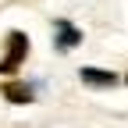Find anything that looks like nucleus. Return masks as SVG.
I'll return each instance as SVG.
<instances>
[{"label": "nucleus", "mask_w": 128, "mask_h": 128, "mask_svg": "<svg viewBox=\"0 0 128 128\" xmlns=\"http://www.w3.org/2000/svg\"><path fill=\"white\" fill-rule=\"evenodd\" d=\"M25 54H28V36L14 28L11 36H7V57L0 60V75L18 71V68H22V60H25Z\"/></svg>", "instance_id": "obj_1"}, {"label": "nucleus", "mask_w": 128, "mask_h": 128, "mask_svg": "<svg viewBox=\"0 0 128 128\" xmlns=\"http://www.w3.org/2000/svg\"><path fill=\"white\" fill-rule=\"evenodd\" d=\"M78 78H82L86 86H92V89H114V86L121 82L114 71H107V68H92V64H86V68L78 71Z\"/></svg>", "instance_id": "obj_2"}, {"label": "nucleus", "mask_w": 128, "mask_h": 128, "mask_svg": "<svg viewBox=\"0 0 128 128\" xmlns=\"http://www.w3.org/2000/svg\"><path fill=\"white\" fill-rule=\"evenodd\" d=\"M78 43H82V32H78L71 22L57 18V25H54V46H57V50H75Z\"/></svg>", "instance_id": "obj_3"}, {"label": "nucleus", "mask_w": 128, "mask_h": 128, "mask_svg": "<svg viewBox=\"0 0 128 128\" xmlns=\"http://www.w3.org/2000/svg\"><path fill=\"white\" fill-rule=\"evenodd\" d=\"M4 100L7 103H32V86L28 82H4Z\"/></svg>", "instance_id": "obj_4"}, {"label": "nucleus", "mask_w": 128, "mask_h": 128, "mask_svg": "<svg viewBox=\"0 0 128 128\" xmlns=\"http://www.w3.org/2000/svg\"><path fill=\"white\" fill-rule=\"evenodd\" d=\"M124 86H128V75H124Z\"/></svg>", "instance_id": "obj_5"}]
</instances>
